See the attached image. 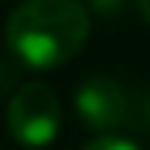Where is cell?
<instances>
[{"instance_id": "obj_1", "label": "cell", "mask_w": 150, "mask_h": 150, "mask_svg": "<svg viewBox=\"0 0 150 150\" xmlns=\"http://www.w3.org/2000/svg\"><path fill=\"white\" fill-rule=\"evenodd\" d=\"M88 39V10L79 0H26L4 26L10 56L26 69H59Z\"/></svg>"}, {"instance_id": "obj_2", "label": "cell", "mask_w": 150, "mask_h": 150, "mask_svg": "<svg viewBox=\"0 0 150 150\" xmlns=\"http://www.w3.org/2000/svg\"><path fill=\"white\" fill-rule=\"evenodd\" d=\"M62 127V105L56 91L42 82H26L13 91L7 105V131L23 147H46L52 144Z\"/></svg>"}, {"instance_id": "obj_3", "label": "cell", "mask_w": 150, "mask_h": 150, "mask_svg": "<svg viewBox=\"0 0 150 150\" xmlns=\"http://www.w3.org/2000/svg\"><path fill=\"white\" fill-rule=\"evenodd\" d=\"M75 114L82 117L85 127L111 134L131 121V105L124 88L111 75H88L75 91Z\"/></svg>"}, {"instance_id": "obj_4", "label": "cell", "mask_w": 150, "mask_h": 150, "mask_svg": "<svg viewBox=\"0 0 150 150\" xmlns=\"http://www.w3.org/2000/svg\"><path fill=\"white\" fill-rule=\"evenodd\" d=\"M82 150H140L134 140H127V137H117V134H101V137H95V140H88Z\"/></svg>"}, {"instance_id": "obj_5", "label": "cell", "mask_w": 150, "mask_h": 150, "mask_svg": "<svg viewBox=\"0 0 150 150\" xmlns=\"http://www.w3.org/2000/svg\"><path fill=\"white\" fill-rule=\"evenodd\" d=\"M79 4L98 16H117L124 13V7H127V0H79Z\"/></svg>"}, {"instance_id": "obj_6", "label": "cell", "mask_w": 150, "mask_h": 150, "mask_svg": "<svg viewBox=\"0 0 150 150\" xmlns=\"http://www.w3.org/2000/svg\"><path fill=\"white\" fill-rule=\"evenodd\" d=\"M140 127L150 134V95L144 98V108H140Z\"/></svg>"}, {"instance_id": "obj_7", "label": "cell", "mask_w": 150, "mask_h": 150, "mask_svg": "<svg viewBox=\"0 0 150 150\" xmlns=\"http://www.w3.org/2000/svg\"><path fill=\"white\" fill-rule=\"evenodd\" d=\"M134 4H137V10H140V16L150 23V0H134Z\"/></svg>"}]
</instances>
